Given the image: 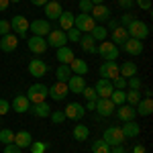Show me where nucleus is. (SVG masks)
<instances>
[{
    "label": "nucleus",
    "instance_id": "nucleus-16",
    "mask_svg": "<svg viewBox=\"0 0 153 153\" xmlns=\"http://www.w3.org/2000/svg\"><path fill=\"white\" fill-rule=\"evenodd\" d=\"M110 14H112V12H110V8H108L106 4H96V6H92V12H90V16L96 21V25L108 21Z\"/></svg>",
    "mask_w": 153,
    "mask_h": 153
},
{
    "label": "nucleus",
    "instance_id": "nucleus-23",
    "mask_svg": "<svg viewBox=\"0 0 153 153\" xmlns=\"http://www.w3.org/2000/svg\"><path fill=\"white\" fill-rule=\"evenodd\" d=\"M135 112H137L139 117H149V114L153 112V100H151V98H147V96L141 98V100L135 104Z\"/></svg>",
    "mask_w": 153,
    "mask_h": 153
},
{
    "label": "nucleus",
    "instance_id": "nucleus-5",
    "mask_svg": "<svg viewBox=\"0 0 153 153\" xmlns=\"http://www.w3.org/2000/svg\"><path fill=\"white\" fill-rule=\"evenodd\" d=\"M29 19L23 16V14H14L10 19V29L14 31L16 37H27V31H29Z\"/></svg>",
    "mask_w": 153,
    "mask_h": 153
},
{
    "label": "nucleus",
    "instance_id": "nucleus-52",
    "mask_svg": "<svg viewBox=\"0 0 153 153\" xmlns=\"http://www.w3.org/2000/svg\"><path fill=\"white\" fill-rule=\"evenodd\" d=\"M133 4H135V0H118V6H120L123 10H129Z\"/></svg>",
    "mask_w": 153,
    "mask_h": 153
},
{
    "label": "nucleus",
    "instance_id": "nucleus-59",
    "mask_svg": "<svg viewBox=\"0 0 153 153\" xmlns=\"http://www.w3.org/2000/svg\"><path fill=\"white\" fill-rule=\"evenodd\" d=\"M90 2H92L94 6H96V4H104V0H90Z\"/></svg>",
    "mask_w": 153,
    "mask_h": 153
},
{
    "label": "nucleus",
    "instance_id": "nucleus-36",
    "mask_svg": "<svg viewBox=\"0 0 153 153\" xmlns=\"http://www.w3.org/2000/svg\"><path fill=\"white\" fill-rule=\"evenodd\" d=\"M92 153H110V145L104 139H96L92 143Z\"/></svg>",
    "mask_w": 153,
    "mask_h": 153
},
{
    "label": "nucleus",
    "instance_id": "nucleus-56",
    "mask_svg": "<svg viewBox=\"0 0 153 153\" xmlns=\"http://www.w3.org/2000/svg\"><path fill=\"white\" fill-rule=\"evenodd\" d=\"M133 153H145V145H135L133 147Z\"/></svg>",
    "mask_w": 153,
    "mask_h": 153
},
{
    "label": "nucleus",
    "instance_id": "nucleus-55",
    "mask_svg": "<svg viewBox=\"0 0 153 153\" xmlns=\"http://www.w3.org/2000/svg\"><path fill=\"white\" fill-rule=\"evenodd\" d=\"M8 6H10V0H0V12H4Z\"/></svg>",
    "mask_w": 153,
    "mask_h": 153
},
{
    "label": "nucleus",
    "instance_id": "nucleus-60",
    "mask_svg": "<svg viewBox=\"0 0 153 153\" xmlns=\"http://www.w3.org/2000/svg\"><path fill=\"white\" fill-rule=\"evenodd\" d=\"M10 2H21V0H10Z\"/></svg>",
    "mask_w": 153,
    "mask_h": 153
},
{
    "label": "nucleus",
    "instance_id": "nucleus-19",
    "mask_svg": "<svg viewBox=\"0 0 153 153\" xmlns=\"http://www.w3.org/2000/svg\"><path fill=\"white\" fill-rule=\"evenodd\" d=\"M94 90H96V94H98V98H110V94H112L114 88H112V82H110V80L100 78V80L96 82Z\"/></svg>",
    "mask_w": 153,
    "mask_h": 153
},
{
    "label": "nucleus",
    "instance_id": "nucleus-32",
    "mask_svg": "<svg viewBox=\"0 0 153 153\" xmlns=\"http://www.w3.org/2000/svg\"><path fill=\"white\" fill-rule=\"evenodd\" d=\"M74 19H76V16H74V12H68V10H63L61 12V14H59V29H61V31H68V29H71V27H74Z\"/></svg>",
    "mask_w": 153,
    "mask_h": 153
},
{
    "label": "nucleus",
    "instance_id": "nucleus-18",
    "mask_svg": "<svg viewBox=\"0 0 153 153\" xmlns=\"http://www.w3.org/2000/svg\"><path fill=\"white\" fill-rule=\"evenodd\" d=\"M65 84H68V90H70L71 94H82V90L86 88V78H84V76L71 74V78Z\"/></svg>",
    "mask_w": 153,
    "mask_h": 153
},
{
    "label": "nucleus",
    "instance_id": "nucleus-14",
    "mask_svg": "<svg viewBox=\"0 0 153 153\" xmlns=\"http://www.w3.org/2000/svg\"><path fill=\"white\" fill-rule=\"evenodd\" d=\"M114 114H117L123 123H127V120H135V117H137V112H135V106L131 104H118L117 108H114Z\"/></svg>",
    "mask_w": 153,
    "mask_h": 153
},
{
    "label": "nucleus",
    "instance_id": "nucleus-34",
    "mask_svg": "<svg viewBox=\"0 0 153 153\" xmlns=\"http://www.w3.org/2000/svg\"><path fill=\"white\" fill-rule=\"evenodd\" d=\"M55 78H57V82H68V80L71 78L70 65H65V63H59L57 70H55Z\"/></svg>",
    "mask_w": 153,
    "mask_h": 153
},
{
    "label": "nucleus",
    "instance_id": "nucleus-43",
    "mask_svg": "<svg viewBox=\"0 0 153 153\" xmlns=\"http://www.w3.org/2000/svg\"><path fill=\"white\" fill-rule=\"evenodd\" d=\"M82 94H84V98H86L88 102H96V100H98V94H96L94 88H88V86H86V88L82 90Z\"/></svg>",
    "mask_w": 153,
    "mask_h": 153
},
{
    "label": "nucleus",
    "instance_id": "nucleus-4",
    "mask_svg": "<svg viewBox=\"0 0 153 153\" xmlns=\"http://www.w3.org/2000/svg\"><path fill=\"white\" fill-rule=\"evenodd\" d=\"M47 47H63V45H68V35H65V31H61V29H51L47 35Z\"/></svg>",
    "mask_w": 153,
    "mask_h": 153
},
{
    "label": "nucleus",
    "instance_id": "nucleus-24",
    "mask_svg": "<svg viewBox=\"0 0 153 153\" xmlns=\"http://www.w3.org/2000/svg\"><path fill=\"white\" fill-rule=\"evenodd\" d=\"M29 112H31L33 117H37V118H47L49 114H51V106H49L47 102H39V104H31V108H29Z\"/></svg>",
    "mask_w": 153,
    "mask_h": 153
},
{
    "label": "nucleus",
    "instance_id": "nucleus-38",
    "mask_svg": "<svg viewBox=\"0 0 153 153\" xmlns=\"http://www.w3.org/2000/svg\"><path fill=\"white\" fill-rule=\"evenodd\" d=\"M29 149H31V153H45L49 149V143H45V141H33L31 145H29Z\"/></svg>",
    "mask_w": 153,
    "mask_h": 153
},
{
    "label": "nucleus",
    "instance_id": "nucleus-28",
    "mask_svg": "<svg viewBox=\"0 0 153 153\" xmlns=\"http://www.w3.org/2000/svg\"><path fill=\"white\" fill-rule=\"evenodd\" d=\"M123 135H125V139H135L139 133H141V125H137L135 120H127L125 123V127H123Z\"/></svg>",
    "mask_w": 153,
    "mask_h": 153
},
{
    "label": "nucleus",
    "instance_id": "nucleus-6",
    "mask_svg": "<svg viewBox=\"0 0 153 153\" xmlns=\"http://www.w3.org/2000/svg\"><path fill=\"white\" fill-rule=\"evenodd\" d=\"M74 27L80 31V33H90L92 29L96 27V21L90 16V14H86V12H80L76 19H74Z\"/></svg>",
    "mask_w": 153,
    "mask_h": 153
},
{
    "label": "nucleus",
    "instance_id": "nucleus-51",
    "mask_svg": "<svg viewBox=\"0 0 153 153\" xmlns=\"http://www.w3.org/2000/svg\"><path fill=\"white\" fill-rule=\"evenodd\" d=\"M135 4L143 10H151V0H135Z\"/></svg>",
    "mask_w": 153,
    "mask_h": 153
},
{
    "label": "nucleus",
    "instance_id": "nucleus-10",
    "mask_svg": "<svg viewBox=\"0 0 153 153\" xmlns=\"http://www.w3.org/2000/svg\"><path fill=\"white\" fill-rule=\"evenodd\" d=\"M47 71H49V65L43 61V59L35 57V59L29 61V74H31L33 78H43Z\"/></svg>",
    "mask_w": 153,
    "mask_h": 153
},
{
    "label": "nucleus",
    "instance_id": "nucleus-29",
    "mask_svg": "<svg viewBox=\"0 0 153 153\" xmlns=\"http://www.w3.org/2000/svg\"><path fill=\"white\" fill-rule=\"evenodd\" d=\"M78 43L82 45V49L86 51V53H96V41L92 39L90 33H82V37H80Z\"/></svg>",
    "mask_w": 153,
    "mask_h": 153
},
{
    "label": "nucleus",
    "instance_id": "nucleus-20",
    "mask_svg": "<svg viewBox=\"0 0 153 153\" xmlns=\"http://www.w3.org/2000/svg\"><path fill=\"white\" fill-rule=\"evenodd\" d=\"M118 76V63L117 61H104L100 65V78H106V80H114Z\"/></svg>",
    "mask_w": 153,
    "mask_h": 153
},
{
    "label": "nucleus",
    "instance_id": "nucleus-15",
    "mask_svg": "<svg viewBox=\"0 0 153 153\" xmlns=\"http://www.w3.org/2000/svg\"><path fill=\"white\" fill-rule=\"evenodd\" d=\"M27 45H29V49L33 51V53H37V55H41V53H45L47 51V41H45V37H29V41H27Z\"/></svg>",
    "mask_w": 153,
    "mask_h": 153
},
{
    "label": "nucleus",
    "instance_id": "nucleus-33",
    "mask_svg": "<svg viewBox=\"0 0 153 153\" xmlns=\"http://www.w3.org/2000/svg\"><path fill=\"white\" fill-rule=\"evenodd\" d=\"M70 70H71V74H76V76H86L88 74V63L84 61V59H74L70 63Z\"/></svg>",
    "mask_w": 153,
    "mask_h": 153
},
{
    "label": "nucleus",
    "instance_id": "nucleus-11",
    "mask_svg": "<svg viewBox=\"0 0 153 153\" xmlns=\"http://www.w3.org/2000/svg\"><path fill=\"white\" fill-rule=\"evenodd\" d=\"M114 102L110 100V98H98L96 100V112L100 114V117H110V114H114Z\"/></svg>",
    "mask_w": 153,
    "mask_h": 153
},
{
    "label": "nucleus",
    "instance_id": "nucleus-7",
    "mask_svg": "<svg viewBox=\"0 0 153 153\" xmlns=\"http://www.w3.org/2000/svg\"><path fill=\"white\" fill-rule=\"evenodd\" d=\"M102 139H104L110 147H114V145H123V143H125V135H123L120 127H108V129H104Z\"/></svg>",
    "mask_w": 153,
    "mask_h": 153
},
{
    "label": "nucleus",
    "instance_id": "nucleus-48",
    "mask_svg": "<svg viewBox=\"0 0 153 153\" xmlns=\"http://www.w3.org/2000/svg\"><path fill=\"white\" fill-rule=\"evenodd\" d=\"M92 2L90 0H80V12H86V14H90L92 12Z\"/></svg>",
    "mask_w": 153,
    "mask_h": 153
},
{
    "label": "nucleus",
    "instance_id": "nucleus-58",
    "mask_svg": "<svg viewBox=\"0 0 153 153\" xmlns=\"http://www.w3.org/2000/svg\"><path fill=\"white\" fill-rule=\"evenodd\" d=\"M86 110H94L96 108V102H86V106H84Z\"/></svg>",
    "mask_w": 153,
    "mask_h": 153
},
{
    "label": "nucleus",
    "instance_id": "nucleus-22",
    "mask_svg": "<svg viewBox=\"0 0 153 153\" xmlns=\"http://www.w3.org/2000/svg\"><path fill=\"white\" fill-rule=\"evenodd\" d=\"M16 47H19V37L14 35V33H8V35H4L0 39V49L4 53H12Z\"/></svg>",
    "mask_w": 153,
    "mask_h": 153
},
{
    "label": "nucleus",
    "instance_id": "nucleus-8",
    "mask_svg": "<svg viewBox=\"0 0 153 153\" xmlns=\"http://www.w3.org/2000/svg\"><path fill=\"white\" fill-rule=\"evenodd\" d=\"M51 29L53 27H51V23L47 19H35V21L29 23V31H33V35H37V37H47Z\"/></svg>",
    "mask_w": 153,
    "mask_h": 153
},
{
    "label": "nucleus",
    "instance_id": "nucleus-39",
    "mask_svg": "<svg viewBox=\"0 0 153 153\" xmlns=\"http://www.w3.org/2000/svg\"><path fill=\"white\" fill-rule=\"evenodd\" d=\"M125 98H127L125 90H112V94H110V100L114 102V106H118V104H125Z\"/></svg>",
    "mask_w": 153,
    "mask_h": 153
},
{
    "label": "nucleus",
    "instance_id": "nucleus-44",
    "mask_svg": "<svg viewBox=\"0 0 153 153\" xmlns=\"http://www.w3.org/2000/svg\"><path fill=\"white\" fill-rule=\"evenodd\" d=\"M65 35H68V41L78 43V41H80V37H82V33H80L76 27H71V29H68V31H65Z\"/></svg>",
    "mask_w": 153,
    "mask_h": 153
},
{
    "label": "nucleus",
    "instance_id": "nucleus-25",
    "mask_svg": "<svg viewBox=\"0 0 153 153\" xmlns=\"http://www.w3.org/2000/svg\"><path fill=\"white\" fill-rule=\"evenodd\" d=\"M127 39H129V33H127V29H125V27H120V25H118L114 31H110V41H112L118 49H120V45H123Z\"/></svg>",
    "mask_w": 153,
    "mask_h": 153
},
{
    "label": "nucleus",
    "instance_id": "nucleus-26",
    "mask_svg": "<svg viewBox=\"0 0 153 153\" xmlns=\"http://www.w3.org/2000/svg\"><path fill=\"white\" fill-rule=\"evenodd\" d=\"M55 57H57V61H59V63H65V65H70L71 61L76 59V55H74L71 47L63 45V47H59L57 51H55Z\"/></svg>",
    "mask_w": 153,
    "mask_h": 153
},
{
    "label": "nucleus",
    "instance_id": "nucleus-27",
    "mask_svg": "<svg viewBox=\"0 0 153 153\" xmlns=\"http://www.w3.org/2000/svg\"><path fill=\"white\" fill-rule=\"evenodd\" d=\"M14 145L16 147H21V149H27L31 143H33V137H31V133L29 131H19V133H14Z\"/></svg>",
    "mask_w": 153,
    "mask_h": 153
},
{
    "label": "nucleus",
    "instance_id": "nucleus-42",
    "mask_svg": "<svg viewBox=\"0 0 153 153\" xmlns=\"http://www.w3.org/2000/svg\"><path fill=\"white\" fill-rule=\"evenodd\" d=\"M110 82H112V88L114 90H127V78H123V76H117Z\"/></svg>",
    "mask_w": 153,
    "mask_h": 153
},
{
    "label": "nucleus",
    "instance_id": "nucleus-40",
    "mask_svg": "<svg viewBox=\"0 0 153 153\" xmlns=\"http://www.w3.org/2000/svg\"><path fill=\"white\" fill-rule=\"evenodd\" d=\"M14 141V133L10 129H0V143H4V145H8V143Z\"/></svg>",
    "mask_w": 153,
    "mask_h": 153
},
{
    "label": "nucleus",
    "instance_id": "nucleus-21",
    "mask_svg": "<svg viewBox=\"0 0 153 153\" xmlns=\"http://www.w3.org/2000/svg\"><path fill=\"white\" fill-rule=\"evenodd\" d=\"M12 110L14 112H19V114H23V112H29V108H31V102H29V98L25 94H16L12 98Z\"/></svg>",
    "mask_w": 153,
    "mask_h": 153
},
{
    "label": "nucleus",
    "instance_id": "nucleus-54",
    "mask_svg": "<svg viewBox=\"0 0 153 153\" xmlns=\"http://www.w3.org/2000/svg\"><path fill=\"white\" fill-rule=\"evenodd\" d=\"M117 27H118V21H114V19H108V27H106V29H110V31H114Z\"/></svg>",
    "mask_w": 153,
    "mask_h": 153
},
{
    "label": "nucleus",
    "instance_id": "nucleus-41",
    "mask_svg": "<svg viewBox=\"0 0 153 153\" xmlns=\"http://www.w3.org/2000/svg\"><path fill=\"white\" fill-rule=\"evenodd\" d=\"M49 118H51L53 125H61V123L65 120V112H63V110H51Z\"/></svg>",
    "mask_w": 153,
    "mask_h": 153
},
{
    "label": "nucleus",
    "instance_id": "nucleus-30",
    "mask_svg": "<svg viewBox=\"0 0 153 153\" xmlns=\"http://www.w3.org/2000/svg\"><path fill=\"white\" fill-rule=\"evenodd\" d=\"M71 135H74L76 141H88V137H90V129H88L86 125H82V123H78V125L74 127V131H71Z\"/></svg>",
    "mask_w": 153,
    "mask_h": 153
},
{
    "label": "nucleus",
    "instance_id": "nucleus-53",
    "mask_svg": "<svg viewBox=\"0 0 153 153\" xmlns=\"http://www.w3.org/2000/svg\"><path fill=\"white\" fill-rule=\"evenodd\" d=\"M110 153H127V149L123 145H114V147H110Z\"/></svg>",
    "mask_w": 153,
    "mask_h": 153
},
{
    "label": "nucleus",
    "instance_id": "nucleus-9",
    "mask_svg": "<svg viewBox=\"0 0 153 153\" xmlns=\"http://www.w3.org/2000/svg\"><path fill=\"white\" fill-rule=\"evenodd\" d=\"M68 94H70V90H68V84H65V82H55L51 88H49V92H47V96H51L55 102L65 100Z\"/></svg>",
    "mask_w": 153,
    "mask_h": 153
},
{
    "label": "nucleus",
    "instance_id": "nucleus-57",
    "mask_svg": "<svg viewBox=\"0 0 153 153\" xmlns=\"http://www.w3.org/2000/svg\"><path fill=\"white\" fill-rule=\"evenodd\" d=\"M49 0H31V4H35V6H45Z\"/></svg>",
    "mask_w": 153,
    "mask_h": 153
},
{
    "label": "nucleus",
    "instance_id": "nucleus-37",
    "mask_svg": "<svg viewBox=\"0 0 153 153\" xmlns=\"http://www.w3.org/2000/svg\"><path fill=\"white\" fill-rule=\"evenodd\" d=\"M125 94H127L125 102H127V104H131V106H135L139 100H141V92H139V90H127Z\"/></svg>",
    "mask_w": 153,
    "mask_h": 153
},
{
    "label": "nucleus",
    "instance_id": "nucleus-45",
    "mask_svg": "<svg viewBox=\"0 0 153 153\" xmlns=\"http://www.w3.org/2000/svg\"><path fill=\"white\" fill-rule=\"evenodd\" d=\"M127 88L129 90H141V78H137V76L127 78Z\"/></svg>",
    "mask_w": 153,
    "mask_h": 153
},
{
    "label": "nucleus",
    "instance_id": "nucleus-49",
    "mask_svg": "<svg viewBox=\"0 0 153 153\" xmlns=\"http://www.w3.org/2000/svg\"><path fill=\"white\" fill-rule=\"evenodd\" d=\"M8 110H10V102H8V100H4V98H0V117H2V114H6Z\"/></svg>",
    "mask_w": 153,
    "mask_h": 153
},
{
    "label": "nucleus",
    "instance_id": "nucleus-1",
    "mask_svg": "<svg viewBox=\"0 0 153 153\" xmlns=\"http://www.w3.org/2000/svg\"><path fill=\"white\" fill-rule=\"evenodd\" d=\"M47 92H49V88L45 86V84L37 82V84H33V86H29V90H27V94H25V96L29 98L31 104H39V102H45Z\"/></svg>",
    "mask_w": 153,
    "mask_h": 153
},
{
    "label": "nucleus",
    "instance_id": "nucleus-12",
    "mask_svg": "<svg viewBox=\"0 0 153 153\" xmlns=\"http://www.w3.org/2000/svg\"><path fill=\"white\" fill-rule=\"evenodd\" d=\"M65 118H71V120H82L84 114H86V108H84L80 102H70L65 106Z\"/></svg>",
    "mask_w": 153,
    "mask_h": 153
},
{
    "label": "nucleus",
    "instance_id": "nucleus-47",
    "mask_svg": "<svg viewBox=\"0 0 153 153\" xmlns=\"http://www.w3.org/2000/svg\"><path fill=\"white\" fill-rule=\"evenodd\" d=\"M8 33H12V29H10V21H0V37L8 35Z\"/></svg>",
    "mask_w": 153,
    "mask_h": 153
},
{
    "label": "nucleus",
    "instance_id": "nucleus-3",
    "mask_svg": "<svg viewBox=\"0 0 153 153\" xmlns=\"http://www.w3.org/2000/svg\"><path fill=\"white\" fill-rule=\"evenodd\" d=\"M127 33H129V37H133V39L143 41V39H147V37H149V25L135 19V21L127 27Z\"/></svg>",
    "mask_w": 153,
    "mask_h": 153
},
{
    "label": "nucleus",
    "instance_id": "nucleus-35",
    "mask_svg": "<svg viewBox=\"0 0 153 153\" xmlns=\"http://www.w3.org/2000/svg\"><path fill=\"white\" fill-rule=\"evenodd\" d=\"M90 35L94 39L96 43H100V41H106V37H108V29L106 27H100V25H96L94 29L90 31Z\"/></svg>",
    "mask_w": 153,
    "mask_h": 153
},
{
    "label": "nucleus",
    "instance_id": "nucleus-2",
    "mask_svg": "<svg viewBox=\"0 0 153 153\" xmlns=\"http://www.w3.org/2000/svg\"><path fill=\"white\" fill-rule=\"evenodd\" d=\"M96 53H100V57L104 61H117L120 49L112 41H100V45H96Z\"/></svg>",
    "mask_w": 153,
    "mask_h": 153
},
{
    "label": "nucleus",
    "instance_id": "nucleus-46",
    "mask_svg": "<svg viewBox=\"0 0 153 153\" xmlns=\"http://www.w3.org/2000/svg\"><path fill=\"white\" fill-rule=\"evenodd\" d=\"M133 21H135V16H133L131 12H123V16H120V27H125V29H127Z\"/></svg>",
    "mask_w": 153,
    "mask_h": 153
},
{
    "label": "nucleus",
    "instance_id": "nucleus-31",
    "mask_svg": "<svg viewBox=\"0 0 153 153\" xmlns=\"http://www.w3.org/2000/svg\"><path fill=\"white\" fill-rule=\"evenodd\" d=\"M118 76H123V78H133V76H137V65H135L133 61L120 63V65H118Z\"/></svg>",
    "mask_w": 153,
    "mask_h": 153
},
{
    "label": "nucleus",
    "instance_id": "nucleus-13",
    "mask_svg": "<svg viewBox=\"0 0 153 153\" xmlns=\"http://www.w3.org/2000/svg\"><path fill=\"white\" fill-rule=\"evenodd\" d=\"M120 49H123L125 53H129V55H141V53H143V41L129 37V39L120 45Z\"/></svg>",
    "mask_w": 153,
    "mask_h": 153
},
{
    "label": "nucleus",
    "instance_id": "nucleus-17",
    "mask_svg": "<svg viewBox=\"0 0 153 153\" xmlns=\"http://www.w3.org/2000/svg\"><path fill=\"white\" fill-rule=\"evenodd\" d=\"M43 10H45V16H47V21H57L59 14L63 12V8H61L59 0H49L47 4L43 6Z\"/></svg>",
    "mask_w": 153,
    "mask_h": 153
},
{
    "label": "nucleus",
    "instance_id": "nucleus-50",
    "mask_svg": "<svg viewBox=\"0 0 153 153\" xmlns=\"http://www.w3.org/2000/svg\"><path fill=\"white\" fill-rule=\"evenodd\" d=\"M4 153H23V149L16 147L14 143H8V145H4Z\"/></svg>",
    "mask_w": 153,
    "mask_h": 153
}]
</instances>
